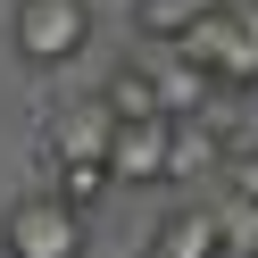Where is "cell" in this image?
I'll use <instances>...</instances> for the list:
<instances>
[{
	"label": "cell",
	"instance_id": "obj_1",
	"mask_svg": "<svg viewBox=\"0 0 258 258\" xmlns=\"http://www.w3.org/2000/svg\"><path fill=\"white\" fill-rule=\"evenodd\" d=\"M9 50L25 67H75L92 50V25H100V0H17L9 9Z\"/></svg>",
	"mask_w": 258,
	"mask_h": 258
},
{
	"label": "cell",
	"instance_id": "obj_2",
	"mask_svg": "<svg viewBox=\"0 0 258 258\" xmlns=\"http://www.w3.org/2000/svg\"><path fill=\"white\" fill-rule=\"evenodd\" d=\"M92 250V217H75L50 183H25L0 217V258H84Z\"/></svg>",
	"mask_w": 258,
	"mask_h": 258
},
{
	"label": "cell",
	"instance_id": "obj_3",
	"mask_svg": "<svg viewBox=\"0 0 258 258\" xmlns=\"http://www.w3.org/2000/svg\"><path fill=\"white\" fill-rule=\"evenodd\" d=\"M175 50H183L191 67H208V84L258 92V0H225L217 17H200Z\"/></svg>",
	"mask_w": 258,
	"mask_h": 258
},
{
	"label": "cell",
	"instance_id": "obj_4",
	"mask_svg": "<svg viewBox=\"0 0 258 258\" xmlns=\"http://www.w3.org/2000/svg\"><path fill=\"white\" fill-rule=\"evenodd\" d=\"M108 175L117 183H167V117H142L108 134Z\"/></svg>",
	"mask_w": 258,
	"mask_h": 258
},
{
	"label": "cell",
	"instance_id": "obj_5",
	"mask_svg": "<svg viewBox=\"0 0 258 258\" xmlns=\"http://www.w3.org/2000/svg\"><path fill=\"white\" fill-rule=\"evenodd\" d=\"M108 134H117V117H108L100 92H92V100H75V108H58V117H50L42 150H50V158H108Z\"/></svg>",
	"mask_w": 258,
	"mask_h": 258
},
{
	"label": "cell",
	"instance_id": "obj_6",
	"mask_svg": "<svg viewBox=\"0 0 258 258\" xmlns=\"http://www.w3.org/2000/svg\"><path fill=\"white\" fill-rule=\"evenodd\" d=\"M34 183H50L75 217H92V208L117 191V175H108V158H50V150H42V175H34Z\"/></svg>",
	"mask_w": 258,
	"mask_h": 258
},
{
	"label": "cell",
	"instance_id": "obj_7",
	"mask_svg": "<svg viewBox=\"0 0 258 258\" xmlns=\"http://www.w3.org/2000/svg\"><path fill=\"white\" fill-rule=\"evenodd\" d=\"M225 167V142L208 117H175L167 125V183H200V175Z\"/></svg>",
	"mask_w": 258,
	"mask_h": 258
},
{
	"label": "cell",
	"instance_id": "obj_8",
	"mask_svg": "<svg viewBox=\"0 0 258 258\" xmlns=\"http://www.w3.org/2000/svg\"><path fill=\"white\" fill-rule=\"evenodd\" d=\"M150 258H225V217L217 208H183V217L158 225Z\"/></svg>",
	"mask_w": 258,
	"mask_h": 258
},
{
	"label": "cell",
	"instance_id": "obj_9",
	"mask_svg": "<svg viewBox=\"0 0 258 258\" xmlns=\"http://www.w3.org/2000/svg\"><path fill=\"white\" fill-rule=\"evenodd\" d=\"M100 108H108L117 125H142V117H158V75L142 67V58L108 67V84H100Z\"/></svg>",
	"mask_w": 258,
	"mask_h": 258
},
{
	"label": "cell",
	"instance_id": "obj_10",
	"mask_svg": "<svg viewBox=\"0 0 258 258\" xmlns=\"http://www.w3.org/2000/svg\"><path fill=\"white\" fill-rule=\"evenodd\" d=\"M225 0H134V34L142 42H183L200 17H217Z\"/></svg>",
	"mask_w": 258,
	"mask_h": 258
}]
</instances>
